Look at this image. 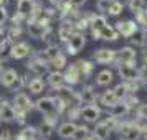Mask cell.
I'll list each match as a JSON object with an SVG mask.
<instances>
[{"instance_id": "cell-5", "label": "cell", "mask_w": 147, "mask_h": 140, "mask_svg": "<svg viewBox=\"0 0 147 140\" xmlns=\"http://www.w3.org/2000/svg\"><path fill=\"white\" fill-rule=\"evenodd\" d=\"M114 28L117 30V33H119L121 36L129 38V36H131V35H132L139 27L136 25V21H134V20H124V21H117Z\"/></svg>"}, {"instance_id": "cell-17", "label": "cell", "mask_w": 147, "mask_h": 140, "mask_svg": "<svg viewBox=\"0 0 147 140\" xmlns=\"http://www.w3.org/2000/svg\"><path fill=\"white\" fill-rule=\"evenodd\" d=\"M129 40L132 41L136 46H144L147 43V30L146 28H137V30L129 36Z\"/></svg>"}, {"instance_id": "cell-19", "label": "cell", "mask_w": 147, "mask_h": 140, "mask_svg": "<svg viewBox=\"0 0 147 140\" xmlns=\"http://www.w3.org/2000/svg\"><path fill=\"white\" fill-rule=\"evenodd\" d=\"M113 79H114L113 71L102 69V71H99L98 76H96V84H98V86H109V84L113 82Z\"/></svg>"}, {"instance_id": "cell-46", "label": "cell", "mask_w": 147, "mask_h": 140, "mask_svg": "<svg viewBox=\"0 0 147 140\" xmlns=\"http://www.w3.org/2000/svg\"><path fill=\"white\" fill-rule=\"evenodd\" d=\"M65 0H50V3H53V5H61Z\"/></svg>"}, {"instance_id": "cell-12", "label": "cell", "mask_w": 147, "mask_h": 140, "mask_svg": "<svg viewBox=\"0 0 147 140\" xmlns=\"http://www.w3.org/2000/svg\"><path fill=\"white\" fill-rule=\"evenodd\" d=\"M30 53V46H28L27 43H17L13 46L10 48V56L15 58V60H22V58H25L27 54Z\"/></svg>"}, {"instance_id": "cell-36", "label": "cell", "mask_w": 147, "mask_h": 140, "mask_svg": "<svg viewBox=\"0 0 147 140\" xmlns=\"http://www.w3.org/2000/svg\"><path fill=\"white\" fill-rule=\"evenodd\" d=\"M51 63H53V66L56 68V69H61V68H65V64H66V56L60 53L56 58L51 60Z\"/></svg>"}, {"instance_id": "cell-20", "label": "cell", "mask_w": 147, "mask_h": 140, "mask_svg": "<svg viewBox=\"0 0 147 140\" xmlns=\"http://www.w3.org/2000/svg\"><path fill=\"white\" fill-rule=\"evenodd\" d=\"M65 76V81H66L68 84H76V82H80V71H78V68L76 64H71V66L66 69V73L63 74Z\"/></svg>"}, {"instance_id": "cell-16", "label": "cell", "mask_w": 147, "mask_h": 140, "mask_svg": "<svg viewBox=\"0 0 147 140\" xmlns=\"http://www.w3.org/2000/svg\"><path fill=\"white\" fill-rule=\"evenodd\" d=\"M76 31V27H74V23H68V21H65L63 25L60 27V30H58V38H60L61 41H68L69 40V36Z\"/></svg>"}, {"instance_id": "cell-40", "label": "cell", "mask_w": 147, "mask_h": 140, "mask_svg": "<svg viewBox=\"0 0 147 140\" xmlns=\"http://www.w3.org/2000/svg\"><path fill=\"white\" fill-rule=\"evenodd\" d=\"M7 20V10L3 5H0V25H3V21Z\"/></svg>"}, {"instance_id": "cell-13", "label": "cell", "mask_w": 147, "mask_h": 140, "mask_svg": "<svg viewBox=\"0 0 147 140\" xmlns=\"http://www.w3.org/2000/svg\"><path fill=\"white\" fill-rule=\"evenodd\" d=\"M98 99L96 92L93 91V87H84L80 94H78V100L80 104H94Z\"/></svg>"}, {"instance_id": "cell-48", "label": "cell", "mask_w": 147, "mask_h": 140, "mask_svg": "<svg viewBox=\"0 0 147 140\" xmlns=\"http://www.w3.org/2000/svg\"><path fill=\"white\" fill-rule=\"evenodd\" d=\"M18 140H36V137H30V139H22V137H18Z\"/></svg>"}, {"instance_id": "cell-1", "label": "cell", "mask_w": 147, "mask_h": 140, "mask_svg": "<svg viewBox=\"0 0 147 140\" xmlns=\"http://www.w3.org/2000/svg\"><path fill=\"white\" fill-rule=\"evenodd\" d=\"M86 45V36L83 31H74L69 40L66 41V50H68V54H76L78 51H81Z\"/></svg>"}, {"instance_id": "cell-21", "label": "cell", "mask_w": 147, "mask_h": 140, "mask_svg": "<svg viewBox=\"0 0 147 140\" xmlns=\"http://www.w3.org/2000/svg\"><path fill=\"white\" fill-rule=\"evenodd\" d=\"M99 35L102 40H107V41H116L117 38H119V33H117V30L114 27H109V25H106V27H102L99 30Z\"/></svg>"}, {"instance_id": "cell-25", "label": "cell", "mask_w": 147, "mask_h": 140, "mask_svg": "<svg viewBox=\"0 0 147 140\" xmlns=\"http://www.w3.org/2000/svg\"><path fill=\"white\" fill-rule=\"evenodd\" d=\"M99 100H101V104H102L104 107H113L119 99L116 97L114 91H104V92H102V96L99 97Z\"/></svg>"}, {"instance_id": "cell-18", "label": "cell", "mask_w": 147, "mask_h": 140, "mask_svg": "<svg viewBox=\"0 0 147 140\" xmlns=\"http://www.w3.org/2000/svg\"><path fill=\"white\" fill-rule=\"evenodd\" d=\"M0 119H3V120L17 119V111H15V107L7 104V102H2V104H0Z\"/></svg>"}, {"instance_id": "cell-4", "label": "cell", "mask_w": 147, "mask_h": 140, "mask_svg": "<svg viewBox=\"0 0 147 140\" xmlns=\"http://www.w3.org/2000/svg\"><path fill=\"white\" fill-rule=\"evenodd\" d=\"M80 117L86 122H96L101 117V109L94 104H86L83 109H80Z\"/></svg>"}, {"instance_id": "cell-23", "label": "cell", "mask_w": 147, "mask_h": 140, "mask_svg": "<svg viewBox=\"0 0 147 140\" xmlns=\"http://www.w3.org/2000/svg\"><path fill=\"white\" fill-rule=\"evenodd\" d=\"M76 68H78V71H80V76L81 78H88V76H91V73L94 71V64L91 61H78L76 63Z\"/></svg>"}, {"instance_id": "cell-8", "label": "cell", "mask_w": 147, "mask_h": 140, "mask_svg": "<svg viewBox=\"0 0 147 140\" xmlns=\"http://www.w3.org/2000/svg\"><path fill=\"white\" fill-rule=\"evenodd\" d=\"M32 109V100L25 92H20L15 96V111L17 112H28Z\"/></svg>"}, {"instance_id": "cell-47", "label": "cell", "mask_w": 147, "mask_h": 140, "mask_svg": "<svg viewBox=\"0 0 147 140\" xmlns=\"http://www.w3.org/2000/svg\"><path fill=\"white\" fill-rule=\"evenodd\" d=\"M0 140H10V135L8 133H3V135H0Z\"/></svg>"}, {"instance_id": "cell-33", "label": "cell", "mask_w": 147, "mask_h": 140, "mask_svg": "<svg viewBox=\"0 0 147 140\" xmlns=\"http://www.w3.org/2000/svg\"><path fill=\"white\" fill-rule=\"evenodd\" d=\"M127 5H129V10H131L132 13H137V12H140L142 8L147 7L146 0H129Z\"/></svg>"}, {"instance_id": "cell-10", "label": "cell", "mask_w": 147, "mask_h": 140, "mask_svg": "<svg viewBox=\"0 0 147 140\" xmlns=\"http://www.w3.org/2000/svg\"><path fill=\"white\" fill-rule=\"evenodd\" d=\"M109 111H111V117L114 119H121V117H126L127 114L131 112V109L127 106L124 100H117L113 107H109Z\"/></svg>"}, {"instance_id": "cell-26", "label": "cell", "mask_w": 147, "mask_h": 140, "mask_svg": "<svg viewBox=\"0 0 147 140\" xmlns=\"http://www.w3.org/2000/svg\"><path fill=\"white\" fill-rule=\"evenodd\" d=\"M28 68H30V71L33 74H36V76H41L43 73L48 71V64L45 61H33V63L28 64Z\"/></svg>"}, {"instance_id": "cell-38", "label": "cell", "mask_w": 147, "mask_h": 140, "mask_svg": "<svg viewBox=\"0 0 147 140\" xmlns=\"http://www.w3.org/2000/svg\"><path fill=\"white\" fill-rule=\"evenodd\" d=\"M139 79L142 81L144 84H147V64L146 63L139 68Z\"/></svg>"}, {"instance_id": "cell-32", "label": "cell", "mask_w": 147, "mask_h": 140, "mask_svg": "<svg viewBox=\"0 0 147 140\" xmlns=\"http://www.w3.org/2000/svg\"><path fill=\"white\" fill-rule=\"evenodd\" d=\"M107 21H106V17H102V15H94L93 20H91V25L89 27L93 28V30H101L102 27H106Z\"/></svg>"}, {"instance_id": "cell-39", "label": "cell", "mask_w": 147, "mask_h": 140, "mask_svg": "<svg viewBox=\"0 0 147 140\" xmlns=\"http://www.w3.org/2000/svg\"><path fill=\"white\" fill-rule=\"evenodd\" d=\"M109 5H111V2H107V0H98V10H99V12H106L107 13Z\"/></svg>"}, {"instance_id": "cell-34", "label": "cell", "mask_w": 147, "mask_h": 140, "mask_svg": "<svg viewBox=\"0 0 147 140\" xmlns=\"http://www.w3.org/2000/svg\"><path fill=\"white\" fill-rule=\"evenodd\" d=\"M88 135H89V129L86 125H78V129L73 135V140H84Z\"/></svg>"}, {"instance_id": "cell-37", "label": "cell", "mask_w": 147, "mask_h": 140, "mask_svg": "<svg viewBox=\"0 0 147 140\" xmlns=\"http://www.w3.org/2000/svg\"><path fill=\"white\" fill-rule=\"evenodd\" d=\"M35 135H36V129L35 127H25L20 132L18 137H22V139H30V137H35Z\"/></svg>"}, {"instance_id": "cell-41", "label": "cell", "mask_w": 147, "mask_h": 140, "mask_svg": "<svg viewBox=\"0 0 147 140\" xmlns=\"http://www.w3.org/2000/svg\"><path fill=\"white\" fill-rule=\"evenodd\" d=\"M139 117H142V119L147 120V104H144V106L139 107Z\"/></svg>"}, {"instance_id": "cell-43", "label": "cell", "mask_w": 147, "mask_h": 140, "mask_svg": "<svg viewBox=\"0 0 147 140\" xmlns=\"http://www.w3.org/2000/svg\"><path fill=\"white\" fill-rule=\"evenodd\" d=\"M7 40H8V33H5L3 30H0V46H2Z\"/></svg>"}, {"instance_id": "cell-35", "label": "cell", "mask_w": 147, "mask_h": 140, "mask_svg": "<svg viewBox=\"0 0 147 140\" xmlns=\"http://www.w3.org/2000/svg\"><path fill=\"white\" fill-rule=\"evenodd\" d=\"M136 20H137V23H139V25H142V27L147 30V7L142 8L140 12H137V13H136Z\"/></svg>"}, {"instance_id": "cell-49", "label": "cell", "mask_w": 147, "mask_h": 140, "mask_svg": "<svg viewBox=\"0 0 147 140\" xmlns=\"http://www.w3.org/2000/svg\"><path fill=\"white\" fill-rule=\"evenodd\" d=\"M144 63H146V64H147V50H146V51H144Z\"/></svg>"}, {"instance_id": "cell-27", "label": "cell", "mask_w": 147, "mask_h": 140, "mask_svg": "<svg viewBox=\"0 0 147 140\" xmlns=\"http://www.w3.org/2000/svg\"><path fill=\"white\" fill-rule=\"evenodd\" d=\"M58 54H60V48L56 46V45H50V46H48L47 50L40 54V58L43 61H51L53 58H56Z\"/></svg>"}, {"instance_id": "cell-28", "label": "cell", "mask_w": 147, "mask_h": 140, "mask_svg": "<svg viewBox=\"0 0 147 140\" xmlns=\"http://www.w3.org/2000/svg\"><path fill=\"white\" fill-rule=\"evenodd\" d=\"M63 82H65V76H63V73H60L58 69H56V71H53V73L48 74V84H51L53 87L61 86Z\"/></svg>"}, {"instance_id": "cell-42", "label": "cell", "mask_w": 147, "mask_h": 140, "mask_svg": "<svg viewBox=\"0 0 147 140\" xmlns=\"http://www.w3.org/2000/svg\"><path fill=\"white\" fill-rule=\"evenodd\" d=\"M86 3V0H69V5H73V7H83Z\"/></svg>"}, {"instance_id": "cell-7", "label": "cell", "mask_w": 147, "mask_h": 140, "mask_svg": "<svg viewBox=\"0 0 147 140\" xmlns=\"http://www.w3.org/2000/svg\"><path fill=\"white\" fill-rule=\"evenodd\" d=\"M35 107H36L40 112H43L45 115L56 112V107H55L53 97H43V99H38V100H36V104H35Z\"/></svg>"}, {"instance_id": "cell-3", "label": "cell", "mask_w": 147, "mask_h": 140, "mask_svg": "<svg viewBox=\"0 0 147 140\" xmlns=\"http://www.w3.org/2000/svg\"><path fill=\"white\" fill-rule=\"evenodd\" d=\"M93 60L99 64H109V63L116 61V51L109 50V48H101L93 53Z\"/></svg>"}, {"instance_id": "cell-51", "label": "cell", "mask_w": 147, "mask_h": 140, "mask_svg": "<svg viewBox=\"0 0 147 140\" xmlns=\"http://www.w3.org/2000/svg\"><path fill=\"white\" fill-rule=\"evenodd\" d=\"M107 2H116V0H107Z\"/></svg>"}, {"instance_id": "cell-44", "label": "cell", "mask_w": 147, "mask_h": 140, "mask_svg": "<svg viewBox=\"0 0 147 140\" xmlns=\"http://www.w3.org/2000/svg\"><path fill=\"white\" fill-rule=\"evenodd\" d=\"M91 35H93V38H94V40H99V38H101L99 30H93V28H91Z\"/></svg>"}, {"instance_id": "cell-11", "label": "cell", "mask_w": 147, "mask_h": 140, "mask_svg": "<svg viewBox=\"0 0 147 140\" xmlns=\"http://www.w3.org/2000/svg\"><path fill=\"white\" fill-rule=\"evenodd\" d=\"M18 79L20 78H18L15 69H7V71H2V74H0V81L5 87H13Z\"/></svg>"}, {"instance_id": "cell-6", "label": "cell", "mask_w": 147, "mask_h": 140, "mask_svg": "<svg viewBox=\"0 0 147 140\" xmlns=\"http://www.w3.org/2000/svg\"><path fill=\"white\" fill-rule=\"evenodd\" d=\"M137 58V53L132 46H124L116 53V61L117 63H134Z\"/></svg>"}, {"instance_id": "cell-9", "label": "cell", "mask_w": 147, "mask_h": 140, "mask_svg": "<svg viewBox=\"0 0 147 140\" xmlns=\"http://www.w3.org/2000/svg\"><path fill=\"white\" fill-rule=\"evenodd\" d=\"M28 33H30L32 38L40 40V38H43V35L47 33V25L43 21H30L28 23Z\"/></svg>"}, {"instance_id": "cell-29", "label": "cell", "mask_w": 147, "mask_h": 140, "mask_svg": "<svg viewBox=\"0 0 147 140\" xmlns=\"http://www.w3.org/2000/svg\"><path fill=\"white\" fill-rule=\"evenodd\" d=\"M113 91H114L116 97H117L119 100H122V99L127 96V94H131V92H129V87H127V82H126V81H124V82H121V84H117V86L114 87Z\"/></svg>"}, {"instance_id": "cell-2", "label": "cell", "mask_w": 147, "mask_h": 140, "mask_svg": "<svg viewBox=\"0 0 147 140\" xmlns=\"http://www.w3.org/2000/svg\"><path fill=\"white\" fill-rule=\"evenodd\" d=\"M117 73L124 81H137L139 79V69L134 66V63H119Z\"/></svg>"}, {"instance_id": "cell-24", "label": "cell", "mask_w": 147, "mask_h": 140, "mask_svg": "<svg viewBox=\"0 0 147 140\" xmlns=\"http://www.w3.org/2000/svg\"><path fill=\"white\" fill-rule=\"evenodd\" d=\"M94 135H98L101 140H107L109 139V135H111V127L107 125L106 122H99L96 129H94Z\"/></svg>"}, {"instance_id": "cell-14", "label": "cell", "mask_w": 147, "mask_h": 140, "mask_svg": "<svg viewBox=\"0 0 147 140\" xmlns=\"http://www.w3.org/2000/svg\"><path fill=\"white\" fill-rule=\"evenodd\" d=\"M76 129H78V125H76L74 122H65V124H61L60 129H58V135H60L61 139H73Z\"/></svg>"}, {"instance_id": "cell-15", "label": "cell", "mask_w": 147, "mask_h": 140, "mask_svg": "<svg viewBox=\"0 0 147 140\" xmlns=\"http://www.w3.org/2000/svg\"><path fill=\"white\" fill-rule=\"evenodd\" d=\"M18 15L27 17V15H33L35 13V2L33 0H18Z\"/></svg>"}, {"instance_id": "cell-50", "label": "cell", "mask_w": 147, "mask_h": 140, "mask_svg": "<svg viewBox=\"0 0 147 140\" xmlns=\"http://www.w3.org/2000/svg\"><path fill=\"white\" fill-rule=\"evenodd\" d=\"M2 71H3V69H2V63H0V74H2Z\"/></svg>"}, {"instance_id": "cell-31", "label": "cell", "mask_w": 147, "mask_h": 140, "mask_svg": "<svg viewBox=\"0 0 147 140\" xmlns=\"http://www.w3.org/2000/svg\"><path fill=\"white\" fill-rule=\"evenodd\" d=\"M122 10H124V3H121L119 0H116V2H111V5L107 8V13L113 15V17H117V15L122 13Z\"/></svg>"}, {"instance_id": "cell-30", "label": "cell", "mask_w": 147, "mask_h": 140, "mask_svg": "<svg viewBox=\"0 0 147 140\" xmlns=\"http://www.w3.org/2000/svg\"><path fill=\"white\" fill-rule=\"evenodd\" d=\"M28 89L32 91L33 94H40L43 89H45V82L40 79V78H35L33 81H30V84H28Z\"/></svg>"}, {"instance_id": "cell-22", "label": "cell", "mask_w": 147, "mask_h": 140, "mask_svg": "<svg viewBox=\"0 0 147 140\" xmlns=\"http://www.w3.org/2000/svg\"><path fill=\"white\" fill-rule=\"evenodd\" d=\"M56 94H58V97H60L61 100H65V102H66L68 106L71 104V100H73V97H74L73 89H71L69 86H68V87L63 86V84H61V86H58V91H56Z\"/></svg>"}, {"instance_id": "cell-45", "label": "cell", "mask_w": 147, "mask_h": 140, "mask_svg": "<svg viewBox=\"0 0 147 140\" xmlns=\"http://www.w3.org/2000/svg\"><path fill=\"white\" fill-rule=\"evenodd\" d=\"M84 140H101V139L98 137V135H94V133H89V135H88Z\"/></svg>"}]
</instances>
